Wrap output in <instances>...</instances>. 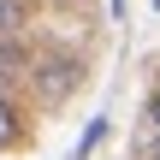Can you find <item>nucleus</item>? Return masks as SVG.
Returning <instances> with one entry per match:
<instances>
[{"label":"nucleus","instance_id":"nucleus-1","mask_svg":"<svg viewBox=\"0 0 160 160\" xmlns=\"http://www.w3.org/2000/svg\"><path fill=\"white\" fill-rule=\"evenodd\" d=\"M30 83L42 89V101H59V95L77 83V65H71V59H42V71H30Z\"/></svg>","mask_w":160,"mask_h":160},{"label":"nucleus","instance_id":"nucleus-6","mask_svg":"<svg viewBox=\"0 0 160 160\" xmlns=\"http://www.w3.org/2000/svg\"><path fill=\"white\" fill-rule=\"evenodd\" d=\"M154 160H160V142H154Z\"/></svg>","mask_w":160,"mask_h":160},{"label":"nucleus","instance_id":"nucleus-5","mask_svg":"<svg viewBox=\"0 0 160 160\" xmlns=\"http://www.w3.org/2000/svg\"><path fill=\"white\" fill-rule=\"evenodd\" d=\"M113 12H125V0H113Z\"/></svg>","mask_w":160,"mask_h":160},{"label":"nucleus","instance_id":"nucleus-3","mask_svg":"<svg viewBox=\"0 0 160 160\" xmlns=\"http://www.w3.org/2000/svg\"><path fill=\"white\" fill-rule=\"evenodd\" d=\"M24 24H30V6L24 0H0V36H18Z\"/></svg>","mask_w":160,"mask_h":160},{"label":"nucleus","instance_id":"nucleus-2","mask_svg":"<svg viewBox=\"0 0 160 160\" xmlns=\"http://www.w3.org/2000/svg\"><path fill=\"white\" fill-rule=\"evenodd\" d=\"M24 137H30V125H24V113H18V107H12V101L0 95V154H6V148H18Z\"/></svg>","mask_w":160,"mask_h":160},{"label":"nucleus","instance_id":"nucleus-4","mask_svg":"<svg viewBox=\"0 0 160 160\" xmlns=\"http://www.w3.org/2000/svg\"><path fill=\"white\" fill-rule=\"evenodd\" d=\"M148 125H154V137H160V89L148 95Z\"/></svg>","mask_w":160,"mask_h":160}]
</instances>
